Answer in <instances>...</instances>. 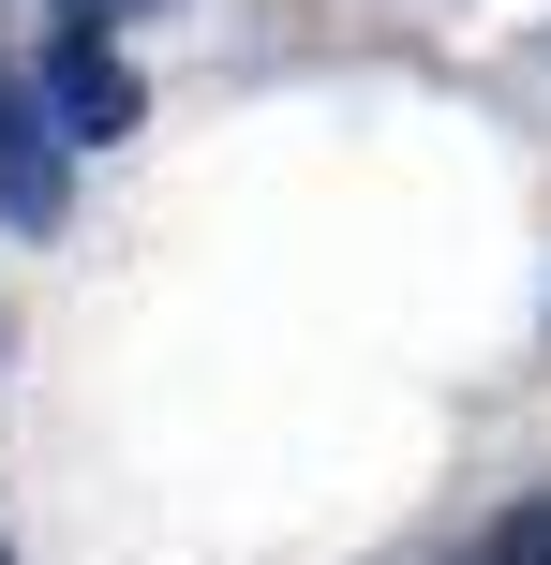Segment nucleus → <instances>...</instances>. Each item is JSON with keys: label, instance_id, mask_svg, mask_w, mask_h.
Returning <instances> with one entry per match:
<instances>
[{"label": "nucleus", "instance_id": "obj_1", "mask_svg": "<svg viewBox=\"0 0 551 565\" xmlns=\"http://www.w3.org/2000/svg\"><path fill=\"white\" fill-rule=\"evenodd\" d=\"M30 105H45V135H60V149H119V135L149 119V75L105 45V30H60V45L30 60Z\"/></svg>", "mask_w": 551, "mask_h": 565}, {"label": "nucleus", "instance_id": "obj_2", "mask_svg": "<svg viewBox=\"0 0 551 565\" xmlns=\"http://www.w3.org/2000/svg\"><path fill=\"white\" fill-rule=\"evenodd\" d=\"M0 224H15V238H60V224H75V149L45 135L30 75H0Z\"/></svg>", "mask_w": 551, "mask_h": 565}, {"label": "nucleus", "instance_id": "obj_3", "mask_svg": "<svg viewBox=\"0 0 551 565\" xmlns=\"http://www.w3.org/2000/svg\"><path fill=\"white\" fill-rule=\"evenodd\" d=\"M477 565H551V491H537V507H507L492 536H477Z\"/></svg>", "mask_w": 551, "mask_h": 565}, {"label": "nucleus", "instance_id": "obj_4", "mask_svg": "<svg viewBox=\"0 0 551 565\" xmlns=\"http://www.w3.org/2000/svg\"><path fill=\"white\" fill-rule=\"evenodd\" d=\"M105 15H119V0H60V30H105Z\"/></svg>", "mask_w": 551, "mask_h": 565}, {"label": "nucleus", "instance_id": "obj_5", "mask_svg": "<svg viewBox=\"0 0 551 565\" xmlns=\"http://www.w3.org/2000/svg\"><path fill=\"white\" fill-rule=\"evenodd\" d=\"M119 15H165V0H119Z\"/></svg>", "mask_w": 551, "mask_h": 565}, {"label": "nucleus", "instance_id": "obj_6", "mask_svg": "<svg viewBox=\"0 0 551 565\" xmlns=\"http://www.w3.org/2000/svg\"><path fill=\"white\" fill-rule=\"evenodd\" d=\"M0 565H15V536H0Z\"/></svg>", "mask_w": 551, "mask_h": 565}]
</instances>
